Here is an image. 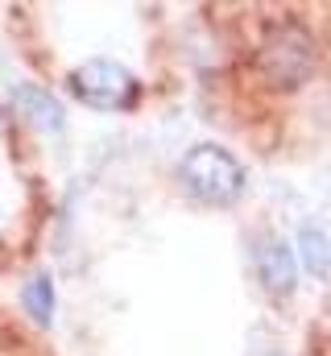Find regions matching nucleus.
Wrapping results in <instances>:
<instances>
[{
	"label": "nucleus",
	"mask_w": 331,
	"mask_h": 356,
	"mask_svg": "<svg viewBox=\"0 0 331 356\" xmlns=\"http://www.w3.org/2000/svg\"><path fill=\"white\" fill-rule=\"evenodd\" d=\"M315 63H319V46H315V33L298 21V17H282L265 29L261 46H257V71L269 88L277 91H294L302 88L311 75H315Z\"/></svg>",
	"instance_id": "obj_1"
},
{
	"label": "nucleus",
	"mask_w": 331,
	"mask_h": 356,
	"mask_svg": "<svg viewBox=\"0 0 331 356\" xmlns=\"http://www.w3.org/2000/svg\"><path fill=\"white\" fill-rule=\"evenodd\" d=\"M178 182L191 199L207 203V207H228L245 195V166L236 162V154H228L224 145H191L178 162Z\"/></svg>",
	"instance_id": "obj_2"
},
{
	"label": "nucleus",
	"mask_w": 331,
	"mask_h": 356,
	"mask_svg": "<svg viewBox=\"0 0 331 356\" xmlns=\"http://www.w3.org/2000/svg\"><path fill=\"white\" fill-rule=\"evenodd\" d=\"M67 88H71V95L79 104L95 108V112H124V108L137 104V79H133V71H124L112 58H91V63L75 67L67 75Z\"/></svg>",
	"instance_id": "obj_3"
},
{
	"label": "nucleus",
	"mask_w": 331,
	"mask_h": 356,
	"mask_svg": "<svg viewBox=\"0 0 331 356\" xmlns=\"http://www.w3.org/2000/svg\"><path fill=\"white\" fill-rule=\"evenodd\" d=\"M252 269H257L261 286H265L273 298H286V294H294V286H298L294 249H290L277 232H261V236L252 241Z\"/></svg>",
	"instance_id": "obj_4"
},
{
	"label": "nucleus",
	"mask_w": 331,
	"mask_h": 356,
	"mask_svg": "<svg viewBox=\"0 0 331 356\" xmlns=\"http://www.w3.org/2000/svg\"><path fill=\"white\" fill-rule=\"evenodd\" d=\"M298 261L311 277L331 282V232L323 224H302L298 228Z\"/></svg>",
	"instance_id": "obj_5"
},
{
	"label": "nucleus",
	"mask_w": 331,
	"mask_h": 356,
	"mask_svg": "<svg viewBox=\"0 0 331 356\" xmlns=\"http://www.w3.org/2000/svg\"><path fill=\"white\" fill-rule=\"evenodd\" d=\"M13 104H17L21 116H29L38 129H50V133L63 129V108H58V99H50L42 88H33V83L13 88Z\"/></svg>",
	"instance_id": "obj_6"
},
{
	"label": "nucleus",
	"mask_w": 331,
	"mask_h": 356,
	"mask_svg": "<svg viewBox=\"0 0 331 356\" xmlns=\"http://www.w3.org/2000/svg\"><path fill=\"white\" fill-rule=\"evenodd\" d=\"M21 302H25V311H29L38 323H50V315H54V286H50V277H46V273H38V277L25 286Z\"/></svg>",
	"instance_id": "obj_7"
},
{
	"label": "nucleus",
	"mask_w": 331,
	"mask_h": 356,
	"mask_svg": "<svg viewBox=\"0 0 331 356\" xmlns=\"http://www.w3.org/2000/svg\"><path fill=\"white\" fill-rule=\"evenodd\" d=\"M245 356H282V336L273 327H252L245 340Z\"/></svg>",
	"instance_id": "obj_8"
}]
</instances>
